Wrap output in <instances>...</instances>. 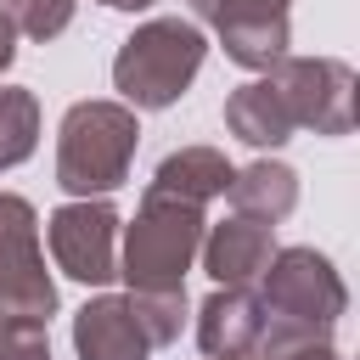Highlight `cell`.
Returning a JSON list of instances; mask_svg holds the SVG:
<instances>
[{"label":"cell","mask_w":360,"mask_h":360,"mask_svg":"<svg viewBox=\"0 0 360 360\" xmlns=\"http://www.w3.org/2000/svg\"><path fill=\"white\" fill-rule=\"evenodd\" d=\"M73 11H79V0H22L17 6V34H28V39H56L68 22H73Z\"/></svg>","instance_id":"cell-18"},{"label":"cell","mask_w":360,"mask_h":360,"mask_svg":"<svg viewBox=\"0 0 360 360\" xmlns=\"http://www.w3.org/2000/svg\"><path fill=\"white\" fill-rule=\"evenodd\" d=\"M202 270L219 281V287H253L264 276V264L276 259V225L264 219H248V214H231L219 225L202 231Z\"/></svg>","instance_id":"cell-11"},{"label":"cell","mask_w":360,"mask_h":360,"mask_svg":"<svg viewBox=\"0 0 360 360\" xmlns=\"http://www.w3.org/2000/svg\"><path fill=\"white\" fill-rule=\"evenodd\" d=\"M191 11L248 73H270L292 45V0H191Z\"/></svg>","instance_id":"cell-8"},{"label":"cell","mask_w":360,"mask_h":360,"mask_svg":"<svg viewBox=\"0 0 360 360\" xmlns=\"http://www.w3.org/2000/svg\"><path fill=\"white\" fill-rule=\"evenodd\" d=\"M270 315H264V298L259 287H214L197 309V343L208 360H242V354H259V338H264Z\"/></svg>","instance_id":"cell-10"},{"label":"cell","mask_w":360,"mask_h":360,"mask_svg":"<svg viewBox=\"0 0 360 360\" xmlns=\"http://www.w3.org/2000/svg\"><path fill=\"white\" fill-rule=\"evenodd\" d=\"M101 6H112V11H146V6H158V0H101Z\"/></svg>","instance_id":"cell-21"},{"label":"cell","mask_w":360,"mask_h":360,"mask_svg":"<svg viewBox=\"0 0 360 360\" xmlns=\"http://www.w3.org/2000/svg\"><path fill=\"white\" fill-rule=\"evenodd\" d=\"M45 242L62 276L101 287L118 276V208L107 197H73L45 219Z\"/></svg>","instance_id":"cell-7"},{"label":"cell","mask_w":360,"mask_h":360,"mask_svg":"<svg viewBox=\"0 0 360 360\" xmlns=\"http://www.w3.org/2000/svg\"><path fill=\"white\" fill-rule=\"evenodd\" d=\"M225 191H231V208L236 214L264 219V225H281L298 208V169L292 163H276V158H259V163L236 169Z\"/></svg>","instance_id":"cell-14"},{"label":"cell","mask_w":360,"mask_h":360,"mask_svg":"<svg viewBox=\"0 0 360 360\" xmlns=\"http://www.w3.org/2000/svg\"><path fill=\"white\" fill-rule=\"evenodd\" d=\"M202 231L208 219L197 202L146 191L118 248V276L129 281V292H186V270L202 248Z\"/></svg>","instance_id":"cell-4"},{"label":"cell","mask_w":360,"mask_h":360,"mask_svg":"<svg viewBox=\"0 0 360 360\" xmlns=\"http://www.w3.org/2000/svg\"><path fill=\"white\" fill-rule=\"evenodd\" d=\"M39 146V96L22 84H0V169H17Z\"/></svg>","instance_id":"cell-15"},{"label":"cell","mask_w":360,"mask_h":360,"mask_svg":"<svg viewBox=\"0 0 360 360\" xmlns=\"http://www.w3.org/2000/svg\"><path fill=\"white\" fill-rule=\"evenodd\" d=\"M242 360H259V354H242Z\"/></svg>","instance_id":"cell-23"},{"label":"cell","mask_w":360,"mask_h":360,"mask_svg":"<svg viewBox=\"0 0 360 360\" xmlns=\"http://www.w3.org/2000/svg\"><path fill=\"white\" fill-rule=\"evenodd\" d=\"M17 6H22V0H0V11H11V17H17Z\"/></svg>","instance_id":"cell-22"},{"label":"cell","mask_w":360,"mask_h":360,"mask_svg":"<svg viewBox=\"0 0 360 360\" xmlns=\"http://www.w3.org/2000/svg\"><path fill=\"white\" fill-rule=\"evenodd\" d=\"M231 174H236V169L225 163L219 146H180V152H169V158L152 169L146 191H163V197H180V202L208 208L214 197H225Z\"/></svg>","instance_id":"cell-12"},{"label":"cell","mask_w":360,"mask_h":360,"mask_svg":"<svg viewBox=\"0 0 360 360\" xmlns=\"http://www.w3.org/2000/svg\"><path fill=\"white\" fill-rule=\"evenodd\" d=\"M0 360H51V332H45V321L0 315Z\"/></svg>","instance_id":"cell-17"},{"label":"cell","mask_w":360,"mask_h":360,"mask_svg":"<svg viewBox=\"0 0 360 360\" xmlns=\"http://www.w3.org/2000/svg\"><path fill=\"white\" fill-rule=\"evenodd\" d=\"M270 84L281 90L292 129H315V135H349L354 129V68L338 56H281L270 68Z\"/></svg>","instance_id":"cell-6"},{"label":"cell","mask_w":360,"mask_h":360,"mask_svg":"<svg viewBox=\"0 0 360 360\" xmlns=\"http://www.w3.org/2000/svg\"><path fill=\"white\" fill-rule=\"evenodd\" d=\"M73 354L79 360H152V338L129 292H101L73 309Z\"/></svg>","instance_id":"cell-9"},{"label":"cell","mask_w":360,"mask_h":360,"mask_svg":"<svg viewBox=\"0 0 360 360\" xmlns=\"http://www.w3.org/2000/svg\"><path fill=\"white\" fill-rule=\"evenodd\" d=\"M141 124L124 101H73L56 124V186L68 197H107L129 180Z\"/></svg>","instance_id":"cell-3"},{"label":"cell","mask_w":360,"mask_h":360,"mask_svg":"<svg viewBox=\"0 0 360 360\" xmlns=\"http://www.w3.org/2000/svg\"><path fill=\"white\" fill-rule=\"evenodd\" d=\"M208 39L186 17H152L141 22L118 56H112V90L129 112H163L186 96V84L202 73Z\"/></svg>","instance_id":"cell-2"},{"label":"cell","mask_w":360,"mask_h":360,"mask_svg":"<svg viewBox=\"0 0 360 360\" xmlns=\"http://www.w3.org/2000/svg\"><path fill=\"white\" fill-rule=\"evenodd\" d=\"M17 39H22V34H17V17H11V11H0V73L17 62Z\"/></svg>","instance_id":"cell-20"},{"label":"cell","mask_w":360,"mask_h":360,"mask_svg":"<svg viewBox=\"0 0 360 360\" xmlns=\"http://www.w3.org/2000/svg\"><path fill=\"white\" fill-rule=\"evenodd\" d=\"M225 129H231L236 141L259 146V152L292 141V112H287L281 90L270 84V73H264V79H248V84H236V90L225 96Z\"/></svg>","instance_id":"cell-13"},{"label":"cell","mask_w":360,"mask_h":360,"mask_svg":"<svg viewBox=\"0 0 360 360\" xmlns=\"http://www.w3.org/2000/svg\"><path fill=\"white\" fill-rule=\"evenodd\" d=\"M270 360H343L326 338H315V343H292V349H281V354H270Z\"/></svg>","instance_id":"cell-19"},{"label":"cell","mask_w":360,"mask_h":360,"mask_svg":"<svg viewBox=\"0 0 360 360\" xmlns=\"http://www.w3.org/2000/svg\"><path fill=\"white\" fill-rule=\"evenodd\" d=\"M0 315L22 321L56 315V281L39 253V214L17 191H0Z\"/></svg>","instance_id":"cell-5"},{"label":"cell","mask_w":360,"mask_h":360,"mask_svg":"<svg viewBox=\"0 0 360 360\" xmlns=\"http://www.w3.org/2000/svg\"><path fill=\"white\" fill-rule=\"evenodd\" d=\"M129 304H135L152 349H163V343L180 338V326H186V292H129Z\"/></svg>","instance_id":"cell-16"},{"label":"cell","mask_w":360,"mask_h":360,"mask_svg":"<svg viewBox=\"0 0 360 360\" xmlns=\"http://www.w3.org/2000/svg\"><path fill=\"white\" fill-rule=\"evenodd\" d=\"M259 298H264V315H270V326L259 338V360H270L292 343L332 338V326L349 309L343 276L315 248H276V259L259 276Z\"/></svg>","instance_id":"cell-1"}]
</instances>
